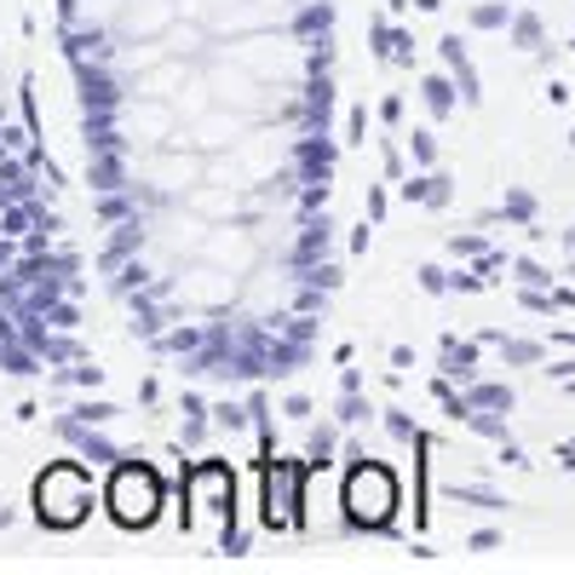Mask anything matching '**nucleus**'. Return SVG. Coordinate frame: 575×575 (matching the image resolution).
Wrapping results in <instances>:
<instances>
[{
    "label": "nucleus",
    "instance_id": "nucleus-1",
    "mask_svg": "<svg viewBox=\"0 0 575 575\" xmlns=\"http://www.w3.org/2000/svg\"><path fill=\"white\" fill-rule=\"evenodd\" d=\"M41 518L46 523H58V530H69V523H81V512H87V501H92V489H87V478L75 466H53L41 478Z\"/></svg>",
    "mask_w": 575,
    "mask_h": 575
},
{
    "label": "nucleus",
    "instance_id": "nucleus-3",
    "mask_svg": "<svg viewBox=\"0 0 575 575\" xmlns=\"http://www.w3.org/2000/svg\"><path fill=\"white\" fill-rule=\"evenodd\" d=\"M397 507V484L386 466H363L352 472V484H345V512H352L357 523H386Z\"/></svg>",
    "mask_w": 575,
    "mask_h": 575
},
{
    "label": "nucleus",
    "instance_id": "nucleus-2",
    "mask_svg": "<svg viewBox=\"0 0 575 575\" xmlns=\"http://www.w3.org/2000/svg\"><path fill=\"white\" fill-rule=\"evenodd\" d=\"M156 507H162L156 478H150V472H139V466H121V472H115V484H110V512H115V523L139 530V523L156 518Z\"/></svg>",
    "mask_w": 575,
    "mask_h": 575
}]
</instances>
